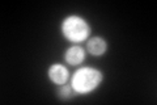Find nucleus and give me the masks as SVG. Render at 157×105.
I'll list each match as a JSON object with an SVG mask.
<instances>
[{
  "instance_id": "f03ea898",
  "label": "nucleus",
  "mask_w": 157,
  "mask_h": 105,
  "mask_svg": "<svg viewBox=\"0 0 157 105\" xmlns=\"http://www.w3.org/2000/svg\"><path fill=\"white\" fill-rule=\"evenodd\" d=\"M62 32L67 39L72 42H81L89 37L90 26L84 18L78 16L67 17L62 24Z\"/></svg>"
},
{
  "instance_id": "39448f33",
  "label": "nucleus",
  "mask_w": 157,
  "mask_h": 105,
  "mask_svg": "<svg viewBox=\"0 0 157 105\" xmlns=\"http://www.w3.org/2000/svg\"><path fill=\"white\" fill-rule=\"evenodd\" d=\"M86 49L90 55L93 57H101L104 55L107 50V43L102 37H93L86 43Z\"/></svg>"
},
{
  "instance_id": "f257e3e1",
  "label": "nucleus",
  "mask_w": 157,
  "mask_h": 105,
  "mask_svg": "<svg viewBox=\"0 0 157 105\" xmlns=\"http://www.w3.org/2000/svg\"><path fill=\"white\" fill-rule=\"evenodd\" d=\"M102 82V72L94 67H81L72 75L71 86L77 95H85L96 89Z\"/></svg>"
},
{
  "instance_id": "20e7f679",
  "label": "nucleus",
  "mask_w": 157,
  "mask_h": 105,
  "mask_svg": "<svg viewBox=\"0 0 157 105\" xmlns=\"http://www.w3.org/2000/svg\"><path fill=\"white\" fill-rule=\"evenodd\" d=\"M64 59L67 63H70L71 66H77V64L82 63V61L85 59V51L84 49L78 45H73V46L68 47L66 50Z\"/></svg>"
},
{
  "instance_id": "7ed1b4c3",
  "label": "nucleus",
  "mask_w": 157,
  "mask_h": 105,
  "mask_svg": "<svg viewBox=\"0 0 157 105\" xmlns=\"http://www.w3.org/2000/svg\"><path fill=\"white\" fill-rule=\"evenodd\" d=\"M47 75H48V78H50V80L52 83H55L56 86L66 84L68 82V79H70V72H68L67 67H64L63 64H59V63L51 64V66L48 67Z\"/></svg>"
},
{
  "instance_id": "423d86ee",
  "label": "nucleus",
  "mask_w": 157,
  "mask_h": 105,
  "mask_svg": "<svg viewBox=\"0 0 157 105\" xmlns=\"http://www.w3.org/2000/svg\"><path fill=\"white\" fill-rule=\"evenodd\" d=\"M75 95H77V92L72 88V86H68V84H62L58 88L56 96L60 100H70L71 97H73Z\"/></svg>"
}]
</instances>
